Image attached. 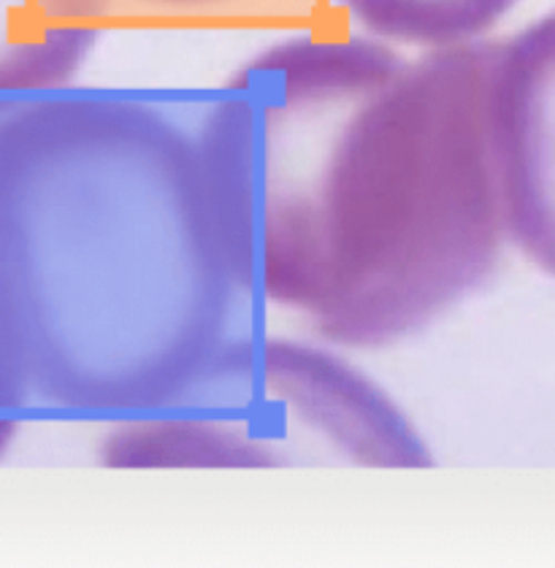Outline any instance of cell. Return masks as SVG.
<instances>
[{"label": "cell", "mask_w": 555, "mask_h": 568, "mask_svg": "<svg viewBox=\"0 0 555 568\" xmlns=\"http://www.w3.org/2000/svg\"><path fill=\"white\" fill-rule=\"evenodd\" d=\"M491 131L509 246L555 280V9L496 39Z\"/></svg>", "instance_id": "4"}, {"label": "cell", "mask_w": 555, "mask_h": 568, "mask_svg": "<svg viewBox=\"0 0 555 568\" xmlns=\"http://www.w3.org/2000/svg\"><path fill=\"white\" fill-rule=\"evenodd\" d=\"M114 471H280L436 466L406 406L347 349L233 328L163 404L103 425Z\"/></svg>", "instance_id": "3"}, {"label": "cell", "mask_w": 555, "mask_h": 568, "mask_svg": "<svg viewBox=\"0 0 555 568\" xmlns=\"http://www.w3.org/2000/svg\"><path fill=\"white\" fill-rule=\"evenodd\" d=\"M523 0H323L325 17L404 49H447L493 39Z\"/></svg>", "instance_id": "6"}, {"label": "cell", "mask_w": 555, "mask_h": 568, "mask_svg": "<svg viewBox=\"0 0 555 568\" xmlns=\"http://www.w3.org/2000/svg\"><path fill=\"white\" fill-rule=\"evenodd\" d=\"M30 419H36L33 393H30L20 349L0 312V460L11 453Z\"/></svg>", "instance_id": "8"}, {"label": "cell", "mask_w": 555, "mask_h": 568, "mask_svg": "<svg viewBox=\"0 0 555 568\" xmlns=\"http://www.w3.org/2000/svg\"><path fill=\"white\" fill-rule=\"evenodd\" d=\"M98 30H293L323 20V0H82Z\"/></svg>", "instance_id": "7"}, {"label": "cell", "mask_w": 555, "mask_h": 568, "mask_svg": "<svg viewBox=\"0 0 555 568\" xmlns=\"http://www.w3.org/2000/svg\"><path fill=\"white\" fill-rule=\"evenodd\" d=\"M242 306L195 128L79 84L0 111V312L36 417L155 409Z\"/></svg>", "instance_id": "2"}, {"label": "cell", "mask_w": 555, "mask_h": 568, "mask_svg": "<svg viewBox=\"0 0 555 568\" xmlns=\"http://www.w3.org/2000/svg\"><path fill=\"white\" fill-rule=\"evenodd\" d=\"M103 36L82 0H0V111L73 88Z\"/></svg>", "instance_id": "5"}, {"label": "cell", "mask_w": 555, "mask_h": 568, "mask_svg": "<svg viewBox=\"0 0 555 568\" xmlns=\"http://www.w3.org/2000/svg\"><path fill=\"white\" fill-rule=\"evenodd\" d=\"M493 54L496 39L404 49L323 17L209 92L195 135L244 304L377 352L491 282L509 246Z\"/></svg>", "instance_id": "1"}]
</instances>
